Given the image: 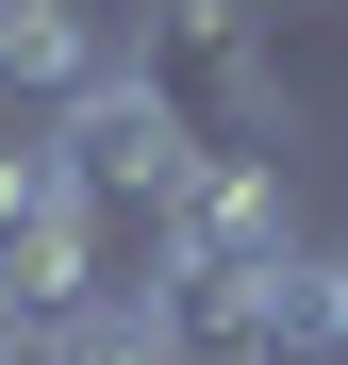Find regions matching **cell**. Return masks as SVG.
<instances>
[{
    "mask_svg": "<svg viewBox=\"0 0 348 365\" xmlns=\"http://www.w3.org/2000/svg\"><path fill=\"white\" fill-rule=\"evenodd\" d=\"M249 266H299V200H282V150H199V182L166 200V250H149V282H249Z\"/></svg>",
    "mask_w": 348,
    "mask_h": 365,
    "instance_id": "2",
    "label": "cell"
},
{
    "mask_svg": "<svg viewBox=\"0 0 348 365\" xmlns=\"http://www.w3.org/2000/svg\"><path fill=\"white\" fill-rule=\"evenodd\" d=\"M50 365H183V316H166L149 266H100L67 299V332H50Z\"/></svg>",
    "mask_w": 348,
    "mask_h": 365,
    "instance_id": "4",
    "label": "cell"
},
{
    "mask_svg": "<svg viewBox=\"0 0 348 365\" xmlns=\"http://www.w3.org/2000/svg\"><path fill=\"white\" fill-rule=\"evenodd\" d=\"M166 17H183V34H216V50H265L299 0H166Z\"/></svg>",
    "mask_w": 348,
    "mask_h": 365,
    "instance_id": "6",
    "label": "cell"
},
{
    "mask_svg": "<svg viewBox=\"0 0 348 365\" xmlns=\"http://www.w3.org/2000/svg\"><path fill=\"white\" fill-rule=\"evenodd\" d=\"M100 67H116V34L83 0H0V133H50Z\"/></svg>",
    "mask_w": 348,
    "mask_h": 365,
    "instance_id": "3",
    "label": "cell"
},
{
    "mask_svg": "<svg viewBox=\"0 0 348 365\" xmlns=\"http://www.w3.org/2000/svg\"><path fill=\"white\" fill-rule=\"evenodd\" d=\"M282 365H348V250H299V349Z\"/></svg>",
    "mask_w": 348,
    "mask_h": 365,
    "instance_id": "5",
    "label": "cell"
},
{
    "mask_svg": "<svg viewBox=\"0 0 348 365\" xmlns=\"http://www.w3.org/2000/svg\"><path fill=\"white\" fill-rule=\"evenodd\" d=\"M33 150H50V182H67V216H83V250H100V266H149V250H166V200L199 182V133H183L133 67H100Z\"/></svg>",
    "mask_w": 348,
    "mask_h": 365,
    "instance_id": "1",
    "label": "cell"
}]
</instances>
